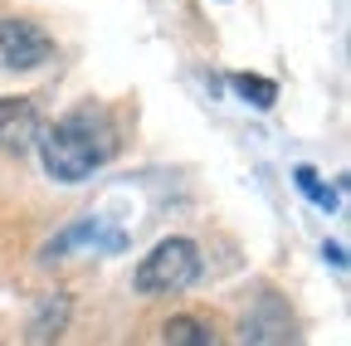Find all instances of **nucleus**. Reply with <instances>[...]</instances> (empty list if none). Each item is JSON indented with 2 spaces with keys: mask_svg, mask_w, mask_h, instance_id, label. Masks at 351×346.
I'll list each match as a JSON object with an SVG mask.
<instances>
[{
  "mask_svg": "<svg viewBox=\"0 0 351 346\" xmlns=\"http://www.w3.org/2000/svg\"><path fill=\"white\" fill-rule=\"evenodd\" d=\"M239 336H244V346H288V308L274 293H263L254 308L244 312Z\"/></svg>",
  "mask_w": 351,
  "mask_h": 346,
  "instance_id": "nucleus-4",
  "label": "nucleus"
},
{
  "mask_svg": "<svg viewBox=\"0 0 351 346\" xmlns=\"http://www.w3.org/2000/svg\"><path fill=\"white\" fill-rule=\"evenodd\" d=\"M230 83L239 88V98L254 103V108H274V98H278V83L274 78H258V73H234Z\"/></svg>",
  "mask_w": 351,
  "mask_h": 346,
  "instance_id": "nucleus-9",
  "label": "nucleus"
},
{
  "mask_svg": "<svg viewBox=\"0 0 351 346\" xmlns=\"http://www.w3.org/2000/svg\"><path fill=\"white\" fill-rule=\"evenodd\" d=\"M54 59V34L29 20H0V73H29Z\"/></svg>",
  "mask_w": 351,
  "mask_h": 346,
  "instance_id": "nucleus-3",
  "label": "nucleus"
},
{
  "mask_svg": "<svg viewBox=\"0 0 351 346\" xmlns=\"http://www.w3.org/2000/svg\"><path fill=\"white\" fill-rule=\"evenodd\" d=\"M327 258H332L337 269H346V254H341V244H327Z\"/></svg>",
  "mask_w": 351,
  "mask_h": 346,
  "instance_id": "nucleus-11",
  "label": "nucleus"
},
{
  "mask_svg": "<svg viewBox=\"0 0 351 346\" xmlns=\"http://www.w3.org/2000/svg\"><path fill=\"white\" fill-rule=\"evenodd\" d=\"M34 142H39L44 171L64 186H78L117 156V122L103 103H78L54 127H39Z\"/></svg>",
  "mask_w": 351,
  "mask_h": 346,
  "instance_id": "nucleus-1",
  "label": "nucleus"
},
{
  "mask_svg": "<svg viewBox=\"0 0 351 346\" xmlns=\"http://www.w3.org/2000/svg\"><path fill=\"white\" fill-rule=\"evenodd\" d=\"M39 108L29 98H0V151H29L39 137Z\"/></svg>",
  "mask_w": 351,
  "mask_h": 346,
  "instance_id": "nucleus-5",
  "label": "nucleus"
},
{
  "mask_svg": "<svg viewBox=\"0 0 351 346\" xmlns=\"http://www.w3.org/2000/svg\"><path fill=\"white\" fill-rule=\"evenodd\" d=\"M200 278V249L191 239H161L156 249H147V258L137 264L132 283L137 293H176V288H191Z\"/></svg>",
  "mask_w": 351,
  "mask_h": 346,
  "instance_id": "nucleus-2",
  "label": "nucleus"
},
{
  "mask_svg": "<svg viewBox=\"0 0 351 346\" xmlns=\"http://www.w3.org/2000/svg\"><path fill=\"white\" fill-rule=\"evenodd\" d=\"M69 312H73V302L59 293V297H44L39 302V312L29 317V341L34 346H44V341H54L64 327H69Z\"/></svg>",
  "mask_w": 351,
  "mask_h": 346,
  "instance_id": "nucleus-7",
  "label": "nucleus"
},
{
  "mask_svg": "<svg viewBox=\"0 0 351 346\" xmlns=\"http://www.w3.org/2000/svg\"><path fill=\"white\" fill-rule=\"evenodd\" d=\"M293 181H298V190H302L307 200H313V205H322V210H337V190L317 181V171H313V166H298V171H293Z\"/></svg>",
  "mask_w": 351,
  "mask_h": 346,
  "instance_id": "nucleus-10",
  "label": "nucleus"
},
{
  "mask_svg": "<svg viewBox=\"0 0 351 346\" xmlns=\"http://www.w3.org/2000/svg\"><path fill=\"white\" fill-rule=\"evenodd\" d=\"M161 336H166V346H225L200 317H171Z\"/></svg>",
  "mask_w": 351,
  "mask_h": 346,
  "instance_id": "nucleus-8",
  "label": "nucleus"
},
{
  "mask_svg": "<svg viewBox=\"0 0 351 346\" xmlns=\"http://www.w3.org/2000/svg\"><path fill=\"white\" fill-rule=\"evenodd\" d=\"M73 244H93V249H103V254H117V249L127 244V234H122V230H112V225H103V220H78V225H69L64 234H54V239H49L44 258H64Z\"/></svg>",
  "mask_w": 351,
  "mask_h": 346,
  "instance_id": "nucleus-6",
  "label": "nucleus"
}]
</instances>
